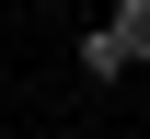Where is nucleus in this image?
Listing matches in <instances>:
<instances>
[{
	"label": "nucleus",
	"instance_id": "f257e3e1",
	"mask_svg": "<svg viewBox=\"0 0 150 139\" xmlns=\"http://www.w3.org/2000/svg\"><path fill=\"white\" fill-rule=\"evenodd\" d=\"M115 46H127V70H150V0H115V23H104Z\"/></svg>",
	"mask_w": 150,
	"mask_h": 139
},
{
	"label": "nucleus",
	"instance_id": "f03ea898",
	"mask_svg": "<svg viewBox=\"0 0 150 139\" xmlns=\"http://www.w3.org/2000/svg\"><path fill=\"white\" fill-rule=\"evenodd\" d=\"M81 70H93V81H127V46H115L104 23H93V35H81Z\"/></svg>",
	"mask_w": 150,
	"mask_h": 139
}]
</instances>
